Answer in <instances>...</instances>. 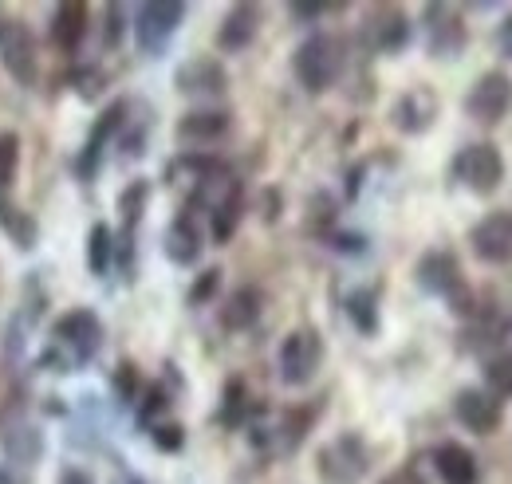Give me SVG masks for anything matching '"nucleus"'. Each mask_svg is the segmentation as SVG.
Returning a JSON list of instances; mask_svg holds the SVG:
<instances>
[{"instance_id":"f257e3e1","label":"nucleus","mask_w":512,"mask_h":484,"mask_svg":"<svg viewBox=\"0 0 512 484\" xmlns=\"http://www.w3.org/2000/svg\"><path fill=\"white\" fill-rule=\"evenodd\" d=\"M343 67H347V44L339 36H327V32L308 36L292 56V71L308 95H323L327 87H335Z\"/></svg>"},{"instance_id":"f03ea898","label":"nucleus","mask_w":512,"mask_h":484,"mask_svg":"<svg viewBox=\"0 0 512 484\" xmlns=\"http://www.w3.org/2000/svg\"><path fill=\"white\" fill-rule=\"evenodd\" d=\"M453 178L477 197H493L505 182V154L493 142H469L453 158Z\"/></svg>"},{"instance_id":"7ed1b4c3","label":"nucleus","mask_w":512,"mask_h":484,"mask_svg":"<svg viewBox=\"0 0 512 484\" xmlns=\"http://www.w3.org/2000/svg\"><path fill=\"white\" fill-rule=\"evenodd\" d=\"M320 477L327 484H359L371 469V449L359 433H339L320 449Z\"/></svg>"},{"instance_id":"20e7f679","label":"nucleus","mask_w":512,"mask_h":484,"mask_svg":"<svg viewBox=\"0 0 512 484\" xmlns=\"http://www.w3.org/2000/svg\"><path fill=\"white\" fill-rule=\"evenodd\" d=\"M280 382L284 386H308L323 366V339L316 327H300L280 343Z\"/></svg>"},{"instance_id":"39448f33","label":"nucleus","mask_w":512,"mask_h":484,"mask_svg":"<svg viewBox=\"0 0 512 484\" xmlns=\"http://www.w3.org/2000/svg\"><path fill=\"white\" fill-rule=\"evenodd\" d=\"M512 111V79L505 71H485L465 95V115L481 126H501Z\"/></svg>"},{"instance_id":"423d86ee","label":"nucleus","mask_w":512,"mask_h":484,"mask_svg":"<svg viewBox=\"0 0 512 484\" xmlns=\"http://www.w3.org/2000/svg\"><path fill=\"white\" fill-rule=\"evenodd\" d=\"M182 20H186V4H178V0H154V4H142L138 16H134L138 48H142L146 56H158V52L170 44V36L182 28Z\"/></svg>"},{"instance_id":"0eeeda50","label":"nucleus","mask_w":512,"mask_h":484,"mask_svg":"<svg viewBox=\"0 0 512 484\" xmlns=\"http://www.w3.org/2000/svg\"><path fill=\"white\" fill-rule=\"evenodd\" d=\"M469 248L481 264H512V213L509 209H493L485 213L473 229H469Z\"/></svg>"},{"instance_id":"6e6552de","label":"nucleus","mask_w":512,"mask_h":484,"mask_svg":"<svg viewBox=\"0 0 512 484\" xmlns=\"http://www.w3.org/2000/svg\"><path fill=\"white\" fill-rule=\"evenodd\" d=\"M426 44L434 60H453L469 44V28L453 4H426Z\"/></svg>"},{"instance_id":"1a4fd4ad","label":"nucleus","mask_w":512,"mask_h":484,"mask_svg":"<svg viewBox=\"0 0 512 484\" xmlns=\"http://www.w3.org/2000/svg\"><path fill=\"white\" fill-rule=\"evenodd\" d=\"M52 335H56L60 347L71 351V366H75V363L95 359V351H99V343H103V323H99L95 311L75 307V311H67L64 319H56Z\"/></svg>"},{"instance_id":"9d476101","label":"nucleus","mask_w":512,"mask_h":484,"mask_svg":"<svg viewBox=\"0 0 512 484\" xmlns=\"http://www.w3.org/2000/svg\"><path fill=\"white\" fill-rule=\"evenodd\" d=\"M363 48L367 52H379V56H394L410 44V20L402 8H390V4H379L367 12L363 20Z\"/></svg>"},{"instance_id":"9b49d317","label":"nucleus","mask_w":512,"mask_h":484,"mask_svg":"<svg viewBox=\"0 0 512 484\" xmlns=\"http://www.w3.org/2000/svg\"><path fill=\"white\" fill-rule=\"evenodd\" d=\"M414 276H418V288L422 292H430V296H442V300H453V296H461L469 284H465V276H461V260L446 252V248H434V252H426L422 260H418V268H414Z\"/></svg>"},{"instance_id":"f8f14e48","label":"nucleus","mask_w":512,"mask_h":484,"mask_svg":"<svg viewBox=\"0 0 512 484\" xmlns=\"http://www.w3.org/2000/svg\"><path fill=\"white\" fill-rule=\"evenodd\" d=\"M453 418L465 425L469 433L489 437V433H497V425L505 418V406H501L489 390L469 386V390H457V398H453Z\"/></svg>"},{"instance_id":"ddd939ff","label":"nucleus","mask_w":512,"mask_h":484,"mask_svg":"<svg viewBox=\"0 0 512 484\" xmlns=\"http://www.w3.org/2000/svg\"><path fill=\"white\" fill-rule=\"evenodd\" d=\"M512 335V315L497 311V307H477L469 327H465V347L481 359L505 351V339Z\"/></svg>"},{"instance_id":"4468645a","label":"nucleus","mask_w":512,"mask_h":484,"mask_svg":"<svg viewBox=\"0 0 512 484\" xmlns=\"http://www.w3.org/2000/svg\"><path fill=\"white\" fill-rule=\"evenodd\" d=\"M174 87L182 95H209V99H217V95L229 91V71H225V63L213 60V56H193V60H186L174 71Z\"/></svg>"},{"instance_id":"2eb2a0df","label":"nucleus","mask_w":512,"mask_h":484,"mask_svg":"<svg viewBox=\"0 0 512 484\" xmlns=\"http://www.w3.org/2000/svg\"><path fill=\"white\" fill-rule=\"evenodd\" d=\"M438 111H442V103H438V95L430 87H410L406 95H398V103L390 111V122L402 134H426L434 126V119H438Z\"/></svg>"},{"instance_id":"dca6fc26","label":"nucleus","mask_w":512,"mask_h":484,"mask_svg":"<svg viewBox=\"0 0 512 484\" xmlns=\"http://www.w3.org/2000/svg\"><path fill=\"white\" fill-rule=\"evenodd\" d=\"M123 122H127V103L119 99V103H111L99 122H95V130H91V138H87V146L79 150V162H75V170H79V178H95L99 174V158H103V150H107V142L123 130Z\"/></svg>"},{"instance_id":"f3484780","label":"nucleus","mask_w":512,"mask_h":484,"mask_svg":"<svg viewBox=\"0 0 512 484\" xmlns=\"http://www.w3.org/2000/svg\"><path fill=\"white\" fill-rule=\"evenodd\" d=\"M260 32V8L256 4H233L217 28V48L221 52H245Z\"/></svg>"},{"instance_id":"a211bd4d","label":"nucleus","mask_w":512,"mask_h":484,"mask_svg":"<svg viewBox=\"0 0 512 484\" xmlns=\"http://www.w3.org/2000/svg\"><path fill=\"white\" fill-rule=\"evenodd\" d=\"M434 469H438V481L442 484H477L481 481V465L477 457L457 445V441H446L434 449Z\"/></svg>"},{"instance_id":"6ab92c4d","label":"nucleus","mask_w":512,"mask_h":484,"mask_svg":"<svg viewBox=\"0 0 512 484\" xmlns=\"http://www.w3.org/2000/svg\"><path fill=\"white\" fill-rule=\"evenodd\" d=\"M0 52H4V56H0V60H4V71H8L16 83H24V87L36 83V75H40V67H36V44H32V36H28L24 28L8 32Z\"/></svg>"},{"instance_id":"aec40b11","label":"nucleus","mask_w":512,"mask_h":484,"mask_svg":"<svg viewBox=\"0 0 512 484\" xmlns=\"http://www.w3.org/2000/svg\"><path fill=\"white\" fill-rule=\"evenodd\" d=\"M166 256L174 260V264H197V256H201V229H197V221H193V213L186 209L182 217H174V225L166 229Z\"/></svg>"},{"instance_id":"412c9836","label":"nucleus","mask_w":512,"mask_h":484,"mask_svg":"<svg viewBox=\"0 0 512 484\" xmlns=\"http://www.w3.org/2000/svg\"><path fill=\"white\" fill-rule=\"evenodd\" d=\"M260 311H264V296H260V288H237L225 307H221V327L225 331H249L256 319H260Z\"/></svg>"},{"instance_id":"4be33fe9","label":"nucleus","mask_w":512,"mask_h":484,"mask_svg":"<svg viewBox=\"0 0 512 484\" xmlns=\"http://www.w3.org/2000/svg\"><path fill=\"white\" fill-rule=\"evenodd\" d=\"M229 130V111H190L178 122L182 142H217Z\"/></svg>"},{"instance_id":"5701e85b","label":"nucleus","mask_w":512,"mask_h":484,"mask_svg":"<svg viewBox=\"0 0 512 484\" xmlns=\"http://www.w3.org/2000/svg\"><path fill=\"white\" fill-rule=\"evenodd\" d=\"M87 36V8L83 4H60L56 16H52V40L64 48V52H75Z\"/></svg>"},{"instance_id":"b1692460","label":"nucleus","mask_w":512,"mask_h":484,"mask_svg":"<svg viewBox=\"0 0 512 484\" xmlns=\"http://www.w3.org/2000/svg\"><path fill=\"white\" fill-rule=\"evenodd\" d=\"M0 229L8 233V241H16V248H36V241H40L36 221L24 209H16L4 193H0Z\"/></svg>"},{"instance_id":"393cba45","label":"nucleus","mask_w":512,"mask_h":484,"mask_svg":"<svg viewBox=\"0 0 512 484\" xmlns=\"http://www.w3.org/2000/svg\"><path fill=\"white\" fill-rule=\"evenodd\" d=\"M481 374H485V390L505 406L512 398V351H497L489 359H481Z\"/></svg>"},{"instance_id":"a878e982","label":"nucleus","mask_w":512,"mask_h":484,"mask_svg":"<svg viewBox=\"0 0 512 484\" xmlns=\"http://www.w3.org/2000/svg\"><path fill=\"white\" fill-rule=\"evenodd\" d=\"M343 311L351 315V323H355L359 335H375V331H379V296H375V288L351 292V296L343 300Z\"/></svg>"},{"instance_id":"bb28decb","label":"nucleus","mask_w":512,"mask_h":484,"mask_svg":"<svg viewBox=\"0 0 512 484\" xmlns=\"http://www.w3.org/2000/svg\"><path fill=\"white\" fill-rule=\"evenodd\" d=\"M249 410H253V406H249V390H245V382H241V378H229L217 422L225 425V429H237V425L249 422Z\"/></svg>"},{"instance_id":"cd10ccee","label":"nucleus","mask_w":512,"mask_h":484,"mask_svg":"<svg viewBox=\"0 0 512 484\" xmlns=\"http://www.w3.org/2000/svg\"><path fill=\"white\" fill-rule=\"evenodd\" d=\"M111 260H115V237L107 225H91V237H87V268L95 276H107L111 272Z\"/></svg>"},{"instance_id":"c85d7f7f","label":"nucleus","mask_w":512,"mask_h":484,"mask_svg":"<svg viewBox=\"0 0 512 484\" xmlns=\"http://www.w3.org/2000/svg\"><path fill=\"white\" fill-rule=\"evenodd\" d=\"M146 201H150V182H130L127 189H123V197H119V213H123V237H134V229H138V217H142Z\"/></svg>"},{"instance_id":"c756f323","label":"nucleus","mask_w":512,"mask_h":484,"mask_svg":"<svg viewBox=\"0 0 512 484\" xmlns=\"http://www.w3.org/2000/svg\"><path fill=\"white\" fill-rule=\"evenodd\" d=\"M241 209H245V197H237V201H229V205H221V209H213V213H209L213 241L225 244L233 233H237V225H241Z\"/></svg>"},{"instance_id":"7c9ffc66","label":"nucleus","mask_w":512,"mask_h":484,"mask_svg":"<svg viewBox=\"0 0 512 484\" xmlns=\"http://www.w3.org/2000/svg\"><path fill=\"white\" fill-rule=\"evenodd\" d=\"M16 162H20V142H16V134H0V193L16 178Z\"/></svg>"},{"instance_id":"2f4dec72","label":"nucleus","mask_w":512,"mask_h":484,"mask_svg":"<svg viewBox=\"0 0 512 484\" xmlns=\"http://www.w3.org/2000/svg\"><path fill=\"white\" fill-rule=\"evenodd\" d=\"M8 457L16 461H36L40 457V433L36 429H16V437H8Z\"/></svg>"},{"instance_id":"473e14b6","label":"nucleus","mask_w":512,"mask_h":484,"mask_svg":"<svg viewBox=\"0 0 512 484\" xmlns=\"http://www.w3.org/2000/svg\"><path fill=\"white\" fill-rule=\"evenodd\" d=\"M217 288H221V268H205L197 280H193V288H190V307H201V303H209L213 296H217Z\"/></svg>"},{"instance_id":"72a5a7b5","label":"nucleus","mask_w":512,"mask_h":484,"mask_svg":"<svg viewBox=\"0 0 512 484\" xmlns=\"http://www.w3.org/2000/svg\"><path fill=\"white\" fill-rule=\"evenodd\" d=\"M166 406H170V398H166V390L162 386H146V394H142V406H138V422L150 425L158 414H166Z\"/></svg>"},{"instance_id":"f704fd0d","label":"nucleus","mask_w":512,"mask_h":484,"mask_svg":"<svg viewBox=\"0 0 512 484\" xmlns=\"http://www.w3.org/2000/svg\"><path fill=\"white\" fill-rule=\"evenodd\" d=\"M150 437H154V445H158L162 453H178V449L186 445V429H182L178 422L154 425V433H150Z\"/></svg>"},{"instance_id":"c9c22d12","label":"nucleus","mask_w":512,"mask_h":484,"mask_svg":"<svg viewBox=\"0 0 512 484\" xmlns=\"http://www.w3.org/2000/svg\"><path fill=\"white\" fill-rule=\"evenodd\" d=\"M115 390H119V398L123 402H134L138 398V370H134V363H123L119 370H115Z\"/></svg>"},{"instance_id":"e433bc0d","label":"nucleus","mask_w":512,"mask_h":484,"mask_svg":"<svg viewBox=\"0 0 512 484\" xmlns=\"http://www.w3.org/2000/svg\"><path fill=\"white\" fill-rule=\"evenodd\" d=\"M123 40V8L115 4V8H107V44L115 48Z\"/></svg>"},{"instance_id":"4c0bfd02","label":"nucleus","mask_w":512,"mask_h":484,"mask_svg":"<svg viewBox=\"0 0 512 484\" xmlns=\"http://www.w3.org/2000/svg\"><path fill=\"white\" fill-rule=\"evenodd\" d=\"M288 12H292V20H304V24H312V20H320L323 12H327V4H292Z\"/></svg>"},{"instance_id":"58836bf2","label":"nucleus","mask_w":512,"mask_h":484,"mask_svg":"<svg viewBox=\"0 0 512 484\" xmlns=\"http://www.w3.org/2000/svg\"><path fill=\"white\" fill-rule=\"evenodd\" d=\"M497 48H501L505 60H512V12L501 20V28H497Z\"/></svg>"},{"instance_id":"ea45409f","label":"nucleus","mask_w":512,"mask_h":484,"mask_svg":"<svg viewBox=\"0 0 512 484\" xmlns=\"http://www.w3.org/2000/svg\"><path fill=\"white\" fill-rule=\"evenodd\" d=\"M331 244H335L339 252H363V248H367L363 237H351V233H331Z\"/></svg>"},{"instance_id":"a19ab883","label":"nucleus","mask_w":512,"mask_h":484,"mask_svg":"<svg viewBox=\"0 0 512 484\" xmlns=\"http://www.w3.org/2000/svg\"><path fill=\"white\" fill-rule=\"evenodd\" d=\"M383 484H426L414 469H394L390 477H383Z\"/></svg>"},{"instance_id":"79ce46f5","label":"nucleus","mask_w":512,"mask_h":484,"mask_svg":"<svg viewBox=\"0 0 512 484\" xmlns=\"http://www.w3.org/2000/svg\"><path fill=\"white\" fill-rule=\"evenodd\" d=\"M60 484H95V481H91V473H87V469H64Z\"/></svg>"},{"instance_id":"37998d69","label":"nucleus","mask_w":512,"mask_h":484,"mask_svg":"<svg viewBox=\"0 0 512 484\" xmlns=\"http://www.w3.org/2000/svg\"><path fill=\"white\" fill-rule=\"evenodd\" d=\"M4 36H8V24H4V16H0V40H4Z\"/></svg>"},{"instance_id":"c03bdc74","label":"nucleus","mask_w":512,"mask_h":484,"mask_svg":"<svg viewBox=\"0 0 512 484\" xmlns=\"http://www.w3.org/2000/svg\"><path fill=\"white\" fill-rule=\"evenodd\" d=\"M0 484H4V477H0Z\"/></svg>"}]
</instances>
